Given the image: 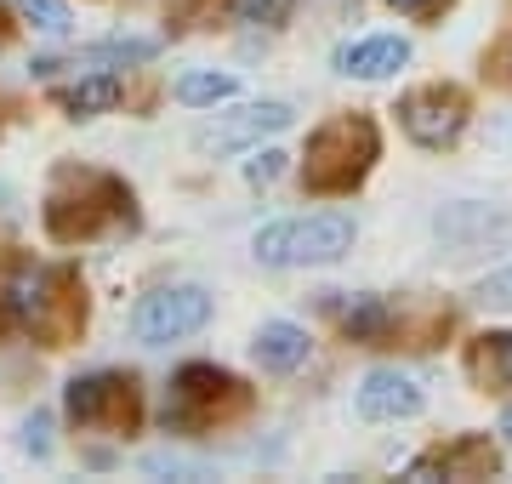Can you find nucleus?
Wrapping results in <instances>:
<instances>
[{
	"label": "nucleus",
	"mask_w": 512,
	"mask_h": 484,
	"mask_svg": "<svg viewBox=\"0 0 512 484\" xmlns=\"http://www.w3.org/2000/svg\"><path fill=\"white\" fill-rule=\"evenodd\" d=\"M376 154H382L376 126H370L365 114H342V120H330V126H319L308 137V171H302V183L313 194H348L370 171Z\"/></svg>",
	"instance_id": "1"
},
{
	"label": "nucleus",
	"mask_w": 512,
	"mask_h": 484,
	"mask_svg": "<svg viewBox=\"0 0 512 484\" xmlns=\"http://www.w3.org/2000/svg\"><path fill=\"white\" fill-rule=\"evenodd\" d=\"M222 405H234V410L245 405V388L234 376L217 371V365H183L171 393H165L160 422H165V433H188V428H205L211 416H222Z\"/></svg>",
	"instance_id": "2"
},
{
	"label": "nucleus",
	"mask_w": 512,
	"mask_h": 484,
	"mask_svg": "<svg viewBox=\"0 0 512 484\" xmlns=\"http://www.w3.org/2000/svg\"><path fill=\"white\" fill-rule=\"evenodd\" d=\"M211 319V291L200 285H165V291H148L131 314V336L143 348H165V342H183V336L205 331Z\"/></svg>",
	"instance_id": "3"
},
{
	"label": "nucleus",
	"mask_w": 512,
	"mask_h": 484,
	"mask_svg": "<svg viewBox=\"0 0 512 484\" xmlns=\"http://www.w3.org/2000/svg\"><path fill=\"white\" fill-rule=\"evenodd\" d=\"M399 120L421 149H444V143H456L461 126H467V97H461L456 86H421V92L399 97Z\"/></svg>",
	"instance_id": "4"
},
{
	"label": "nucleus",
	"mask_w": 512,
	"mask_h": 484,
	"mask_svg": "<svg viewBox=\"0 0 512 484\" xmlns=\"http://www.w3.org/2000/svg\"><path fill=\"white\" fill-rule=\"evenodd\" d=\"M63 291V274H46V268H29V274H18V280L6 285V308L29 325L35 336H46V342H63V336L74 331L69 319H57V308L69 297H57Z\"/></svg>",
	"instance_id": "5"
},
{
	"label": "nucleus",
	"mask_w": 512,
	"mask_h": 484,
	"mask_svg": "<svg viewBox=\"0 0 512 484\" xmlns=\"http://www.w3.org/2000/svg\"><path fill=\"white\" fill-rule=\"evenodd\" d=\"M291 126V103H251V109H239L234 120H222V126H200L194 131V149L200 154H228V149H251L262 137H274V131Z\"/></svg>",
	"instance_id": "6"
},
{
	"label": "nucleus",
	"mask_w": 512,
	"mask_h": 484,
	"mask_svg": "<svg viewBox=\"0 0 512 484\" xmlns=\"http://www.w3.org/2000/svg\"><path fill=\"white\" fill-rule=\"evenodd\" d=\"M421 410V388L416 376L404 371H370L365 382H359V416L365 422H399V416H416Z\"/></svg>",
	"instance_id": "7"
},
{
	"label": "nucleus",
	"mask_w": 512,
	"mask_h": 484,
	"mask_svg": "<svg viewBox=\"0 0 512 484\" xmlns=\"http://www.w3.org/2000/svg\"><path fill=\"white\" fill-rule=\"evenodd\" d=\"M353 217H342V211H319V217H308V223H296L291 234V262H342L353 251Z\"/></svg>",
	"instance_id": "8"
},
{
	"label": "nucleus",
	"mask_w": 512,
	"mask_h": 484,
	"mask_svg": "<svg viewBox=\"0 0 512 484\" xmlns=\"http://www.w3.org/2000/svg\"><path fill=\"white\" fill-rule=\"evenodd\" d=\"M404 63H410V40L404 35H370L336 52V69L353 80H387V75H399Z\"/></svg>",
	"instance_id": "9"
},
{
	"label": "nucleus",
	"mask_w": 512,
	"mask_h": 484,
	"mask_svg": "<svg viewBox=\"0 0 512 484\" xmlns=\"http://www.w3.org/2000/svg\"><path fill=\"white\" fill-rule=\"evenodd\" d=\"M131 405V382H120V376L97 371V376H74L69 388H63V410H69L80 428H92V422H103L109 410Z\"/></svg>",
	"instance_id": "10"
},
{
	"label": "nucleus",
	"mask_w": 512,
	"mask_h": 484,
	"mask_svg": "<svg viewBox=\"0 0 512 484\" xmlns=\"http://www.w3.org/2000/svg\"><path fill=\"white\" fill-rule=\"evenodd\" d=\"M308 331L302 325H291V319H268L262 331H256V365L262 371H274V376H285V371H296V365H308Z\"/></svg>",
	"instance_id": "11"
},
{
	"label": "nucleus",
	"mask_w": 512,
	"mask_h": 484,
	"mask_svg": "<svg viewBox=\"0 0 512 484\" xmlns=\"http://www.w3.org/2000/svg\"><path fill=\"white\" fill-rule=\"evenodd\" d=\"M120 97H126V80H120V69H103V75H86L80 86L57 92V109L74 114V120H92V114L114 109Z\"/></svg>",
	"instance_id": "12"
},
{
	"label": "nucleus",
	"mask_w": 512,
	"mask_h": 484,
	"mask_svg": "<svg viewBox=\"0 0 512 484\" xmlns=\"http://www.w3.org/2000/svg\"><path fill=\"white\" fill-rule=\"evenodd\" d=\"M336 319H342V331H348L353 342H376V336L393 331V308H387L382 297H370V291L336 302Z\"/></svg>",
	"instance_id": "13"
},
{
	"label": "nucleus",
	"mask_w": 512,
	"mask_h": 484,
	"mask_svg": "<svg viewBox=\"0 0 512 484\" xmlns=\"http://www.w3.org/2000/svg\"><path fill=\"white\" fill-rule=\"evenodd\" d=\"M234 92H239V80L217 75V69H200V75L177 80V103H183V109H217V103H228Z\"/></svg>",
	"instance_id": "14"
},
{
	"label": "nucleus",
	"mask_w": 512,
	"mask_h": 484,
	"mask_svg": "<svg viewBox=\"0 0 512 484\" xmlns=\"http://www.w3.org/2000/svg\"><path fill=\"white\" fill-rule=\"evenodd\" d=\"M473 376H478V382H501V388H512V331L478 336V348H473Z\"/></svg>",
	"instance_id": "15"
},
{
	"label": "nucleus",
	"mask_w": 512,
	"mask_h": 484,
	"mask_svg": "<svg viewBox=\"0 0 512 484\" xmlns=\"http://www.w3.org/2000/svg\"><path fill=\"white\" fill-rule=\"evenodd\" d=\"M148 57H160V40H103V46H86V52H74L69 63H114V69H126V63H148Z\"/></svg>",
	"instance_id": "16"
},
{
	"label": "nucleus",
	"mask_w": 512,
	"mask_h": 484,
	"mask_svg": "<svg viewBox=\"0 0 512 484\" xmlns=\"http://www.w3.org/2000/svg\"><path fill=\"white\" fill-rule=\"evenodd\" d=\"M18 12L35 23V29H46V35H69L74 29V12L63 0H18Z\"/></svg>",
	"instance_id": "17"
},
{
	"label": "nucleus",
	"mask_w": 512,
	"mask_h": 484,
	"mask_svg": "<svg viewBox=\"0 0 512 484\" xmlns=\"http://www.w3.org/2000/svg\"><path fill=\"white\" fill-rule=\"evenodd\" d=\"M228 12L239 23H262V29H279L291 18V0H228Z\"/></svg>",
	"instance_id": "18"
},
{
	"label": "nucleus",
	"mask_w": 512,
	"mask_h": 484,
	"mask_svg": "<svg viewBox=\"0 0 512 484\" xmlns=\"http://www.w3.org/2000/svg\"><path fill=\"white\" fill-rule=\"evenodd\" d=\"M291 234H296V223H268L262 234H256V262L285 268V262H291Z\"/></svg>",
	"instance_id": "19"
},
{
	"label": "nucleus",
	"mask_w": 512,
	"mask_h": 484,
	"mask_svg": "<svg viewBox=\"0 0 512 484\" xmlns=\"http://www.w3.org/2000/svg\"><path fill=\"white\" fill-rule=\"evenodd\" d=\"M285 166H291V154H285V149H256L251 160H245V183H256V188L274 183Z\"/></svg>",
	"instance_id": "20"
},
{
	"label": "nucleus",
	"mask_w": 512,
	"mask_h": 484,
	"mask_svg": "<svg viewBox=\"0 0 512 484\" xmlns=\"http://www.w3.org/2000/svg\"><path fill=\"white\" fill-rule=\"evenodd\" d=\"M18 445L29 450V456H52V416H46V410H35V416L23 422Z\"/></svg>",
	"instance_id": "21"
},
{
	"label": "nucleus",
	"mask_w": 512,
	"mask_h": 484,
	"mask_svg": "<svg viewBox=\"0 0 512 484\" xmlns=\"http://www.w3.org/2000/svg\"><path fill=\"white\" fill-rule=\"evenodd\" d=\"M478 302H484V308H512V262L478 285Z\"/></svg>",
	"instance_id": "22"
},
{
	"label": "nucleus",
	"mask_w": 512,
	"mask_h": 484,
	"mask_svg": "<svg viewBox=\"0 0 512 484\" xmlns=\"http://www.w3.org/2000/svg\"><path fill=\"white\" fill-rule=\"evenodd\" d=\"M143 473H171V479H205L200 462H183V456H148Z\"/></svg>",
	"instance_id": "23"
},
{
	"label": "nucleus",
	"mask_w": 512,
	"mask_h": 484,
	"mask_svg": "<svg viewBox=\"0 0 512 484\" xmlns=\"http://www.w3.org/2000/svg\"><path fill=\"white\" fill-rule=\"evenodd\" d=\"M387 6H393V12H427L433 0H387Z\"/></svg>",
	"instance_id": "24"
},
{
	"label": "nucleus",
	"mask_w": 512,
	"mask_h": 484,
	"mask_svg": "<svg viewBox=\"0 0 512 484\" xmlns=\"http://www.w3.org/2000/svg\"><path fill=\"white\" fill-rule=\"evenodd\" d=\"M501 433H507V439H512V405L501 410Z\"/></svg>",
	"instance_id": "25"
}]
</instances>
